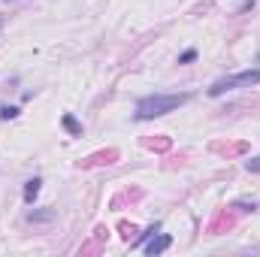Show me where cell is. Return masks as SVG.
Instances as JSON below:
<instances>
[{
	"label": "cell",
	"mask_w": 260,
	"mask_h": 257,
	"mask_svg": "<svg viewBox=\"0 0 260 257\" xmlns=\"http://www.w3.org/2000/svg\"><path fill=\"white\" fill-rule=\"evenodd\" d=\"M191 100V94H148L136 103V121H151V118H160V115H170L176 112L179 106H185Z\"/></svg>",
	"instance_id": "6da1fadb"
},
{
	"label": "cell",
	"mask_w": 260,
	"mask_h": 257,
	"mask_svg": "<svg viewBox=\"0 0 260 257\" xmlns=\"http://www.w3.org/2000/svg\"><path fill=\"white\" fill-rule=\"evenodd\" d=\"M254 85H260V70H242V73H233V76H224V79L212 82L209 97H221V94H227V91L254 88Z\"/></svg>",
	"instance_id": "7a4b0ae2"
},
{
	"label": "cell",
	"mask_w": 260,
	"mask_h": 257,
	"mask_svg": "<svg viewBox=\"0 0 260 257\" xmlns=\"http://www.w3.org/2000/svg\"><path fill=\"white\" fill-rule=\"evenodd\" d=\"M173 245V236L170 233H154L148 242H145V254L148 257H154V254H164L167 248Z\"/></svg>",
	"instance_id": "3957f363"
},
{
	"label": "cell",
	"mask_w": 260,
	"mask_h": 257,
	"mask_svg": "<svg viewBox=\"0 0 260 257\" xmlns=\"http://www.w3.org/2000/svg\"><path fill=\"white\" fill-rule=\"evenodd\" d=\"M40 188H43V182H40V179H37V176H34V179H27V182H24V203H27V206H30V203H34V200H37V194H40Z\"/></svg>",
	"instance_id": "277c9868"
},
{
	"label": "cell",
	"mask_w": 260,
	"mask_h": 257,
	"mask_svg": "<svg viewBox=\"0 0 260 257\" xmlns=\"http://www.w3.org/2000/svg\"><path fill=\"white\" fill-rule=\"evenodd\" d=\"M61 121H64V127L70 130V133H73V136H82V124H79V121H76V118H73V115H64V118H61Z\"/></svg>",
	"instance_id": "5b68a950"
},
{
	"label": "cell",
	"mask_w": 260,
	"mask_h": 257,
	"mask_svg": "<svg viewBox=\"0 0 260 257\" xmlns=\"http://www.w3.org/2000/svg\"><path fill=\"white\" fill-rule=\"evenodd\" d=\"M52 218H55L52 209H46V212H30V215H27V221H52Z\"/></svg>",
	"instance_id": "8992f818"
},
{
	"label": "cell",
	"mask_w": 260,
	"mask_h": 257,
	"mask_svg": "<svg viewBox=\"0 0 260 257\" xmlns=\"http://www.w3.org/2000/svg\"><path fill=\"white\" fill-rule=\"evenodd\" d=\"M18 115V106H0V118L3 121H9V118H15Z\"/></svg>",
	"instance_id": "52a82bcc"
},
{
	"label": "cell",
	"mask_w": 260,
	"mask_h": 257,
	"mask_svg": "<svg viewBox=\"0 0 260 257\" xmlns=\"http://www.w3.org/2000/svg\"><path fill=\"white\" fill-rule=\"evenodd\" d=\"M191 61H197V49H188L179 55V64H191Z\"/></svg>",
	"instance_id": "ba28073f"
},
{
	"label": "cell",
	"mask_w": 260,
	"mask_h": 257,
	"mask_svg": "<svg viewBox=\"0 0 260 257\" xmlns=\"http://www.w3.org/2000/svg\"><path fill=\"white\" fill-rule=\"evenodd\" d=\"M245 170H248V173H260V154L251 157V160H245Z\"/></svg>",
	"instance_id": "9c48e42d"
},
{
	"label": "cell",
	"mask_w": 260,
	"mask_h": 257,
	"mask_svg": "<svg viewBox=\"0 0 260 257\" xmlns=\"http://www.w3.org/2000/svg\"><path fill=\"white\" fill-rule=\"evenodd\" d=\"M236 206L245 209V212H254V209H257V203H236Z\"/></svg>",
	"instance_id": "30bf717a"
},
{
	"label": "cell",
	"mask_w": 260,
	"mask_h": 257,
	"mask_svg": "<svg viewBox=\"0 0 260 257\" xmlns=\"http://www.w3.org/2000/svg\"><path fill=\"white\" fill-rule=\"evenodd\" d=\"M0 30H3V18H0Z\"/></svg>",
	"instance_id": "8fae6325"
}]
</instances>
